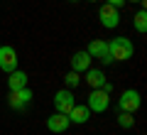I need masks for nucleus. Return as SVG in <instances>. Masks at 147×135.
<instances>
[{
    "mask_svg": "<svg viewBox=\"0 0 147 135\" xmlns=\"http://www.w3.org/2000/svg\"><path fill=\"white\" fill-rule=\"evenodd\" d=\"M30 101H32V91L27 86L17 88V91H10V96H7V103H10V108H15V111H22Z\"/></svg>",
    "mask_w": 147,
    "mask_h": 135,
    "instance_id": "nucleus-7",
    "label": "nucleus"
},
{
    "mask_svg": "<svg viewBox=\"0 0 147 135\" xmlns=\"http://www.w3.org/2000/svg\"><path fill=\"white\" fill-rule=\"evenodd\" d=\"M140 94H137L135 88H127V91H123V96L118 98V108L125 111V113H135L137 108H140Z\"/></svg>",
    "mask_w": 147,
    "mask_h": 135,
    "instance_id": "nucleus-4",
    "label": "nucleus"
},
{
    "mask_svg": "<svg viewBox=\"0 0 147 135\" xmlns=\"http://www.w3.org/2000/svg\"><path fill=\"white\" fill-rule=\"evenodd\" d=\"M27 81H30V76H27L25 71H20V69H15V71H10L7 86H10V91H17V88H25Z\"/></svg>",
    "mask_w": 147,
    "mask_h": 135,
    "instance_id": "nucleus-13",
    "label": "nucleus"
},
{
    "mask_svg": "<svg viewBox=\"0 0 147 135\" xmlns=\"http://www.w3.org/2000/svg\"><path fill=\"white\" fill-rule=\"evenodd\" d=\"M86 52L91 54V59H98L100 64H110L113 62V57H110V52H108V42H103V39H93Z\"/></svg>",
    "mask_w": 147,
    "mask_h": 135,
    "instance_id": "nucleus-5",
    "label": "nucleus"
},
{
    "mask_svg": "<svg viewBox=\"0 0 147 135\" xmlns=\"http://www.w3.org/2000/svg\"><path fill=\"white\" fill-rule=\"evenodd\" d=\"M118 125H120V128H132V125H135V118H132V113H125V111H120V115H118Z\"/></svg>",
    "mask_w": 147,
    "mask_h": 135,
    "instance_id": "nucleus-16",
    "label": "nucleus"
},
{
    "mask_svg": "<svg viewBox=\"0 0 147 135\" xmlns=\"http://www.w3.org/2000/svg\"><path fill=\"white\" fill-rule=\"evenodd\" d=\"M125 3H127V0H125ZM130 3H145V0H130Z\"/></svg>",
    "mask_w": 147,
    "mask_h": 135,
    "instance_id": "nucleus-19",
    "label": "nucleus"
},
{
    "mask_svg": "<svg viewBox=\"0 0 147 135\" xmlns=\"http://www.w3.org/2000/svg\"><path fill=\"white\" fill-rule=\"evenodd\" d=\"M88 106L93 113H103V111H108L110 106V94H105L103 88H91V94H88Z\"/></svg>",
    "mask_w": 147,
    "mask_h": 135,
    "instance_id": "nucleus-2",
    "label": "nucleus"
},
{
    "mask_svg": "<svg viewBox=\"0 0 147 135\" xmlns=\"http://www.w3.org/2000/svg\"><path fill=\"white\" fill-rule=\"evenodd\" d=\"M91 66V54L86 52V49H81V52H76L71 57V71H86V69Z\"/></svg>",
    "mask_w": 147,
    "mask_h": 135,
    "instance_id": "nucleus-11",
    "label": "nucleus"
},
{
    "mask_svg": "<svg viewBox=\"0 0 147 135\" xmlns=\"http://www.w3.org/2000/svg\"><path fill=\"white\" fill-rule=\"evenodd\" d=\"M0 69L7 71V74L17 69V52H15V47H0Z\"/></svg>",
    "mask_w": 147,
    "mask_h": 135,
    "instance_id": "nucleus-8",
    "label": "nucleus"
},
{
    "mask_svg": "<svg viewBox=\"0 0 147 135\" xmlns=\"http://www.w3.org/2000/svg\"><path fill=\"white\" fill-rule=\"evenodd\" d=\"M69 125H71V120H69L66 113H52L47 118V128L52 130V133H64Z\"/></svg>",
    "mask_w": 147,
    "mask_h": 135,
    "instance_id": "nucleus-9",
    "label": "nucleus"
},
{
    "mask_svg": "<svg viewBox=\"0 0 147 135\" xmlns=\"http://www.w3.org/2000/svg\"><path fill=\"white\" fill-rule=\"evenodd\" d=\"M108 5H113V7H118V10H120V7L125 5V0H108Z\"/></svg>",
    "mask_w": 147,
    "mask_h": 135,
    "instance_id": "nucleus-17",
    "label": "nucleus"
},
{
    "mask_svg": "<svg viewBox=\"0 0 147 135\" xmlns=\"http://www.w3.org/2000/svg\"><path fill=\"white\" fill-rule=\"evenodd\" d=\"M135 30L142 32V35L147 32V12H145V10H140V12L135 15Z\"/></svg>",
    "mask_w": 147,
    "mask_h": 135,
    "instance_id": "nucleus-14",
    "label": "nucleus"
},
{
    "mask_svg": "<svg viewBox=\"0 0 147 135\" xmlns=\"http://www.w3.org/2000/svg\"><path fill=\"white\" fill-rule=\"evenodd\" d=\"M81 81H86L91 88H100V86H103V81H105V74H103V69L88 66V69H86V79H81Z\"/></svg>",
    "mask_w": 147,
    "mask_h": 135,
    "instance_id": "nucleus-12",
    "label": "nucleus"
},
{
    "mask_svg": "<svg viewBox=\"0 0 147 135\" xmlns=\"http://www.w3.org/2000/svg\"><path fill=\"white\" fill-rule=\"evenodd\" d=\"M98 20H100V25H103L105 30H113V27L120 25V10L105 3V5L98 10Z\"/></svg>",
    "mask_w": 147,
    "mask_h": 135,
    "instance_id": "nucleus-3",
    "label": "nucleus"
},
{
    "mask_svg": "<svg viewBox=\"0 0 147 135\" xmlns=\"http://www.w3.org/2000/svg\"><path fill=\"white\" fill-rule=\"evenodd\" d=\"M64 83H66L69 88H76V86L81 83V74H79V71H69L66 76H64Z\"/></svg>",
    "mask_w": 147,
    "mask_h": 135,
    "instance_id": "nucleus-15",
    "label": "nucleus"
},
{
    "mask_svg": "<svg viewBox=\"0 0 147 135\" xmlns=\"http://www.w3.org/2000/svg\"><path fill=\"white\" fill-rule=\"evenodd\" d=\"M74 94L69 91V88H61V91H57L54 94V108H57V113H69V111L74 108Z\"/></svg>",
    "mask_w": 147,
    "mask_h": 135,
    "instance_id": "nucleus-6",
    "label": "nucleus"
},
{
    "mask_svg": "<svg viewBox=\"0 0 147 135\" xmlns=\"http://www.w3.org/2000/svg\"><path fill=\"white\" fill-rule=\"evenodd\" d=\"M105 91V94H110V91H113V83H108V81H103V86H100Z\"/></svg>",
    "mask_w": 147,
    "mask_h": 135,
    "instance_id": "nucleus-18",
    "label": "nucleus"
},
{
    "mask_svg": "<svg viewBox=\"0 0 147 135\" xmlns=\"http://www.w3.org/2000/svg\"><path fill=\"white\" fill-rule=\"evenodd\" d=\"M108 52H110V57H113V62H125V59L132 57L135 47H132V42L127 39V37H115V39L108 42Z\"/></svg>",
    "mask_w": 147,
    "mask_h": 135,
    "instance_id": "nucleus-1",
    "label": "nucleus"
},
{
    "mask_svg": "<svg viewBox=\"0 0 147 135\" xmlns=\"http://www.w3.org/2000/svg\"><path fill=\"white\" fill-rule=\"evenodd\" d=\"M91 3H98V0H91Z\"/></svg>",
    "mask_w": 147,
    "mask_h": 135,
    "instance_id": "nucleus-20",
    "label": "nucleus"
},
{
    "mask_svg": "<svg viewBox=\"0 0 147 135\" xmlns=\"http://www.w3.org/2000/svg\"><path fill=\"white\" fill-rule=\"evenodd\" d=\"M69 120L71 123H76V125H84V123H88V118H91V108L88 106H76L74 103V108L69 111Z\"/></svg>",
    "mask_w": 147,
    "mask_h": 135,
    "instance_id": "nucleus-10",
    "label": "nucleus"
}]
</instances>
